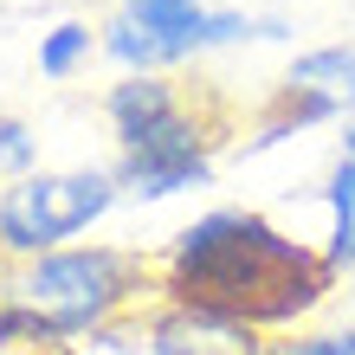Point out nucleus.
Listing matches in <instances>:
<instances>
[{"mask_svg":"<svg viewBox=\"0 0 355 355\" xmlns=\"http://www.w3.org/2000/svg\"><path fill=\"white\" fill-rule=\"evenodd\" d=\"M162 297L220 310L233 323L265 329H297L317 317L336 291V271L323 252L284 226H271L259 207H207L155 252Z\"/></svg>","mask_w":355,"mask_h":355,"instance_id":"nucleus-1","label":"nucleus"},{"mask_svg":"<svg viewBox=\"0 0 355 355\" xmlns=\"http://www.w3.org/2000/svg\"><path fill=\"white\" fill-rule=\"evenodd\" d=\"M162 297L155 259L130 245H58L46 259L0 271V349H58L78 336H103L116 317Z\"/></svg>","mask_w":355,"mask_h":355,"instance_id":"nucleus-2","label":"nucleus"},{"mask_svg":"<svg viewBox=\"0 0 355 355\" xmlns=\"http://www.w3.org/2000/svg\"><path fill=\"white\" fill-rule=\"evenodd\" d=\"M123 200L116 168H33L0 187V259L26 265L58 245H78Z\"/></svg>","mask_w":355,"mask_h":355,"instance_id":"nucleus-3","label":"nucleus"},{"mask_svg":"<svg viewBox=\"0 0 355 355\" xmlns=\"http://www.w3.org/2000/svg\"><path fill=\"white\" fill-rule=\"evenodd\" d=\"M214 149H220V123L200 110V97H187V110L175 123H162V130L142 136L136 149H116V187H123V200L155 207V200L214 187Z\"/></svg>","mask_w":355,"mask_h":355,"instance_id":"nucleus-4","label":"nucleus"},{"mask_svg":"<svg viewBox=\"0 0 355 355\" xmlns=\"http://www.w3.org/2000/svg\"><path fill=\"white\" fill-rule=\"evenodd\" d=\"M116 13H130L142 33L162 46L168 71L187 58L245 46V39H291V19L278 13H245V7H207V0H116Z\"/></svg>","mask_w":355,"mask_h":355,"instance_id":"nucleus-5","label":"nucleus"},{"mask_svg":"<svg viewBox=\"0 0 355 355\" xmlns=\"http://www.w3.org/2000/svg\"><path fill=\"white\" fill-rule=\"evenodd\" d=\"M136 329L149 355H265L271 349L252 323H233L220 310L175 304V297H155L149 310H136Z\"/></svg>","mask_w":355,"mask_h":355,"instance_id":"nucleus-6","label":"nucleus"},{"mask_svg":"<svg viewBox=\"0 0 355 355\" xmlns=\"http://www.w3.org/2000/svg\"><path fill=\"white\" fill-rule=\"evenodd\" d=\"M187 91L175 71H142V78H116L110 91H103V116H110V136L116 149H136L142 136H155L162 123H175L187 110Z\"/></svg>","mask_w":355,"mask_h":355,"instance_id":"nucleus-7","label":"nucleus"},{"mask_svg":"<svg viewBox=\"0 0 355 355\" xmlns=\"http://www.w3.org/2000/svg\"><path fill=\"white\" fill-rule=\"evenodd\" d=\"M284 85L317 91L343 110V123L355 116V39H329V46H310L284 65Z\"/></svg>","mask_w":355,"mask_h":355,"instance_id":"nucleus-8","label":"nucleus"},{"mask_svg":"<svg viewBox=\"0 0 355 355\" xmlns=\"http://www.w3.org/2000/svg\"><path fill=\"white\" fill-rule=\"evenodd\" d=\"M323 214H329V233H323V265L336 271H355V155H336L329 162V175H323Z\"/></svg>","mask_w":355,"mask_h":355,"instance_id":"nucleus-9","label":"nucleus"},{"mask_svg":"<svg viewBox=\"0 0 355 355\" xmlns=\"http://www.w3.org/2000/svg\"><path fill=\"white\" fill-rule=\"evenodd\" d=\"M91 58H97V26L91 19H58V26L39 33V78H52V85H71Z\"/></svg>","mask_w":355,"mask_h":355,"instance_id":"nucleus-10","label":"nucleus"},{"mask_svg":"<svg viewBox=\"0 0 355 355\" xmlns=\"http://www.w3.org/2000/svg\"><path fill=\"white\" fill-rule=\"evenodd\" d=\"M97 52L110 58V65H116L123 78H142V71H168L162 46H155V39L142 33V26H136L130 13H110V19L97 26Z\"/></svg>","mask_w":355,"mask_h":355,"instance_id":"nucleus-11","label":"nucleus"},{"mask_svg":"<svg viewBox=\"0 0 355 355\" xmlns=\"http://www.w3.org/2000/svg\"><path fill=\"white\" fill-rule=\"evenodd\" d=\"M39 168V136H33V123L26 116H0V175L19 181V175H33Z\"/></svg>","mask_w":355,"mask_h":355,"instance_id":"nucleus-12","label":"nucleus"},{"mask_svg":"<svg viewBox=\"0 0 355 355\" xmlns=\"http://www.w3.org/2000/svg\"><path fill=\"white\" fill-rule=\"evenodd\" d=\"M265 355H355V323L349 329H310V336H284Z\"/></svg>","mask_w":355,"mask_h":355,"instance_id":"nucleus-13","label":"nucleus"},{"mask_svg":"<svg viewBox=\"0 0 355 355\" xmlns=\"http://www.w3.org/2000/svg\"><path fill=\"white\" fill-rule=\"evenodd\" d=\"M336 142H343V155H355V116L343 123V136H336Z\"/></svg>","mask_w":355,"mask_h":355,"instance_id":"nucleus-14","label":"nucleus"},{"mask_svg":"<svg viewBox=\"0 0 355 355\" xmlns=\"http://www.w3.org/2000/svg\"><path fill=\"white\" fill-rule=\"evenodd\" d=\"M0 271H7V265H0Z\"/></svg>","mask_w":355,"mask_h":355,"instance_id":"nucleus-15","label":"nucleus"}]
</instances>
